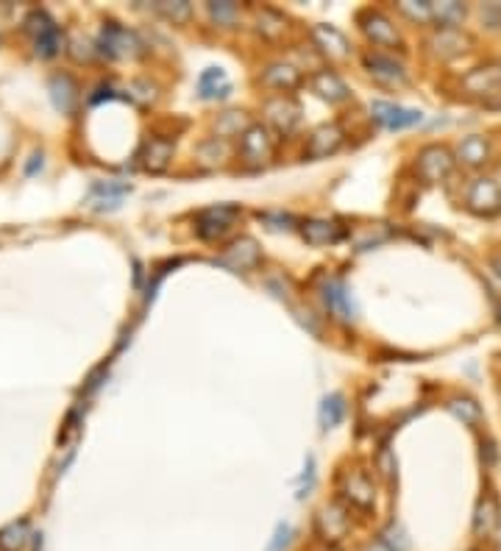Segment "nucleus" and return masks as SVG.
<instances>
[{
    "label": "nucleus",
    "mask_w": 501,
    "mask_h": 551,
    "mask_svg": "<svg viewBox=\"0 0 501 551\" xmlns=\"http://www.w3.org/2000/svg\"><path fill=\"white\" fill-rule=\"evenodd\" d=\"M315 532L323 543L329 546H337L340 540L348 538L351 532V515H348V507L343 501H332V504H326L318 518H315Z\"/></svg>",
    "instance_id": "nucleus-1"
},
{
    "label": "nucleus",
    "mask_w": 501,
    "mask_h": 551,
    "mask_svg": "<svg viewBox=\"0 0 501 551\" xmlns=\"http://www.w3.org/2000/svg\"><path fill=\"white\" fill-rule=\"evenodd\" d=\"M340 498L345 507H354L360 513H368L376 501V487L370 482V476L362 470H345L340 476Z\"/></svg>",
    "instance_id": "nucleus-2"
},
{
    "label": "nucleus",
    "mask_w": 501,
    "mask_h": 551,
    "mask_svg": "<svg viewBox=\"0 0 501 551\" xmlns=\"http://www.w3.org/2000/svg\"><path fill=\"white\" fill-rule=\"evenodd\" d=\"M237 217H240V209L234 204H220V207L204 209L195 217V232L204 240H220L232 232Z\"/></svg>",
    "instance_id": "nucleus-3"
},
{
    "label": "nucleus",
    "mask_w": 501,
    "mask_h": 551,
    "mask_svg": "<svg viewBox=\"0 0 501 551\" xmlns=\"http://www.w3.org/2000/svg\"><path fill=\"white\" fill-rule=\"evenodd\" d=\"M418 175L423 184H440L446 175L454 167V157L443 145H426L418 154Z\"/></svg>",
    "instance_id": "nucleus-4"
},
{
    "label": "nucleus",
    "mask_w": 501,
    "mask_h": 551,
    "mask_svg": "<svg viewBox=\"0 0 501 551\" xmlns=\"http://www.w3.org/2000/svg\"><path fill=\"white\" fill-rule=\"evenodd\" d=\"M360 25H362V34L379 47H398L401 45V34L393 25V20L382 12H373V9H365L360 14Z\"/></svg>",
    "instance_id": "nucleus-5"
},
{
    "label": "nucleus",
    "mask_w": 501,
    "mask_h": 551,
    "mask_svg": "<svg viewBox=\"0 0 501 551\" xmlns=\"http://www.w3.org/2000/svg\"><path fill=\"white\" fill-rule=\"evenodd\" d=\"M465 207L480 217H490L501 212V187L493 179H476L468 190Z\"/></svg>",
    "instance_id": "nucleus-6"
},
{
    "label": "nucleus",
    "mask_w": 501,
    "mask_h": 551,
    "mask_svg": "<svg viewBox=\"0 0 501 551\" xmlns=\"http://www.w3.org/2000/svg\"><path fill=\"white\" fill-rule=\"evenodd\" d=\"M265 114H267V123L279 134H293V129L298 125V117H301V106L290 95H276L265 100Z\"/></svg>",
    "instance_id": "nucleus-7"
},
{
    "label": "nucleus",
    "mask_w": 501,
    "mask_h": 551,
    "mask_svg": "<svg viewBox=\"0 0 501 551\" xmlns=\"http://www.w3.org/2000/svg\"><path fill=\"white\" fill-rule=\"evenodd\" d=\"M240 154H242V159L245 162H250V165H262V162H267L270 159V154H273V140H270V134H267V129L265 125H248V129L240 134Z\"/></svg>",
    "instance_id": "nucleus-8"
},
{
    "label": "nucleus",
    "mask_w": 501,
    "mask_h": 551,
    "mask_svg": "<svg viewBox=\"0 0 501 551\" xmlns=\"http://www.w3.org/2000/svg\"><path fill=\"white\" fill-rule=\"evenodd\" d=\"M100 50L112 59H125V56L140 54V39L132 31H125V29H120V25L109 22V25H104V31H100Z\"/></svg>",
    "instance_id": "nucleus-9"
},
{
    "label": "nucleus",
    "mask_w": 501,
    "mask_h": 551,
    "mask_svg": "<svg viewBox=\"0 0 501 551\" xmlns=\"http://www.w3.org/2000/svg\"><path fill=\"white\" fill-rule=\"evenodd\" d=\"M370 114L390 131L410 129V125L423 120V114L418 109H404V106H395V104H385V100H376V104H370Z\"/></svg>",
    "instance_id": "nucleus-10"
},
{
    "label": "nucleus",
    "mask_w": 501,
    "mask_h": 551,
    "mask_svg": "<svg viewBox=\"0 0 501 551\" xmlns=\"http://www.w3.org/2000/svg\"><path fill=\"white\" fill-rule=\"evenodd\" d=\"M343 145V129L335 123H326L320 129H315L310 134V142H307V159H326L329 154Z\"/></svg>",
    "instance_id": "nucleus-11"
},
{
    "label": "nucleus",
    "mask_w": 501,
    "mask_h": 551,
    "mask_svg": "<svg viewBox=\"0 0 501 551\" xmlns=\"http://www.w3.org/2000/svg\"><path fill=\"white\" fill-rule=\"evenodd\" d=\"M259 259H262V250H259V245L250 237L234 240L229 248H225V254H223V262L232 265L234 270H254L259 265Z\"/></svg>",
    "instance_id": "nucleus-12"
},
{
    "label": "nucleus",
    "mask_w": 501,
    "mask_h": 551,
    "mask_svg": "<svg viewBox=\"0 0 501 551\" xmlns=\"http://www.w3.org/2000/svg\"><path fill=\"white\" fill-rule=\"evenodd\" d=\"M501 523V510H498V498L493 493L482 496L480 504L473 510V535L476 538H490Z\"/></svg>",
    "instance_id": "nucleus-13"
},
{
    "label": "nucleus",
    "mask_w": 501,
    "mask_h": 551,
    "mask_svg": "<svg viewBox=\"0 0 501 551\" xmlns=\"http://www.w3.org/2000/svg\"><path fill=\"white\" fill-rule=\"evenodd\" d=\"M465 89L473 92V95H482L485 97V104L501 92V70L496 67H476L473 72L465 75Z\"/></svg>",
    "instance_id": "nucleus-14"
},
{
    "label": "nucleus",
    "mask_w": 501,
    "mask_h": 551,
    "mask_svg": "<svg viewBox=\"0 0 501 551\" xmlns=\"http://www.w3.org/2000/svg\"><path fill=\"white\" fill-rule=\"evenodd\" d=\"M262 87L267 89H276V92H290L301 84V72L293 67V64H284V62H276V64H267L262 70Z\"/></svg>",
    "instance_id": "nucleus-15"
},
{
    "label": "nucleus",
    "mask_w": 501,
    "mask_h": 551,
    "mask_svg": "<svg viewBox=\"0 0 501 551\" xmlns=\"http://www.w3.org/2000/svg\"><path fill=\"white\" fill-rule=\"evenodd\" d=\"M310 84H312V92H315L318 97H323V100H329V104H340V100L348 97L345 81L340 79L337 72H332V70H318V72L312 75Z\"/></svg>",
    "instance_id": "nucleus-16"
},
{
    "label": "nucleus",
    "mask_w": 501,
    "mask_h": 551,
    "mask_svg": "<svg viewBox=\"0 0 501 551\" xmlns=\"http://www.w3.org/2000/svg\"><path fill=\"white\" fill-rule=\"evenodd\" d=\"M365 67L370 70L373 79H379L385 84H404L407 81V72L395 59L382 56V54H368L365 56Z\"/></svg>",
    "instance_id": "nucleus-17"
},
{
    "label": "nucleus",
    "mask_w": 501,
    "mask_h": 551,
    "mask_svg": "<svg viewBox=\"0 0 501 551\" xmlns=\"http://www.w3.org/2000/svg\"><path fill=\"white\" fill-rule=\"evenodd\" d=\"M468 37L457 29H437L432 37H429V47L435 50V54L440 59H451V56H457L463 54V50L468 47Z\"/></svg>",
    "instance_id": "nucleus-18"
},
{
    "label": "nucleus",
    "mask_w": 501,
    "mask_h": 551,
    "mask_svg": "<svg viewBox=\"0 0 501 551\" xmlns=\"http://www.w3.org/2000/svg\"><path fill=\"white\" fill-rule=\"evenodd\" d=\"M173 159V142L170 140H162V137H150L142 148V167L150 170V173H162L167 170Z\"/></svg>",
    "instance_id": "nucleus-19"
},
{
    "label": "nucleus",
    "mask_w": 501,
    "mask_h": 551,
    "mask_svg": "<svg viewBox=\"0 0 501 551\" xmlns=\"http://www.w3.org/2000/svg\"><path fill=\"white\" fill-rule=\"evenodd\" d=\"M312 37H315L318 47H320L329 59H345V56H348V42H345V37H343L337 29H332V25H315Z\"/></svg>",
    "instance_id": "nucleus-20"
},
{
    "label": "nucleus",
    "mask_w": 501,
    "mask_h": 551,
    "mask_svg": "<svg viewBox=\"0 0 501 551\" xmlns=\"http://www.w3.org/2000/svg\"><path fill=\"white\" fill-rule=\"evenodd\" d=\"M301 234H304V240L310 245H329V242H337L343 237V229L332 220H307Z\"/></svg>",
    "instance_id": "nucleus-21"
},
{
    "label": "nucleus",
    "mask_w": 501,
    "mask_h": 551,
    "mask_svg": "<svg viewBox=\"0 0 501 551\" xmlns=\"http://www.w3.org/2000/svg\"><path fill=\"white\" fill-rule=\"evenodd\" d=\"M457 157L460 162H465L468 167H482L490 159V145L485 137H465L457 148Z\"/></svg>",
    "instance_id": "nucleus-22"
},
{
    "label": "nucleus",
    "mask_w": 501,
    "mask_h": 551,
    "mask_svg": "<svg viewBox=\"0 0 501 551\" xmlns=\"http://www.w3.org/2000/svg\"><path fill=\"white\" fill-rule=\"evenodd\" d=\"M465 6L457 0H446V4H432V22H437L440 29H457L465 20Z\"/></svg>",
    "instance_id": "nucleus-23"
},
{
    "label": "nucleus",
    "mask_w": 501,
    "mask_h": 551,
    "mask_svg": "<svg viewBox=\"0 0 501 551\" xmlns=\"http://www.w3.org/2000/svg\"><path fill=\"white\" fill-rule=\"evenodd\" d=\"M50 95H54L56 109L70 112L75 104V84L70 75H54V79H50Z\"/></svg>",
    "instance_id": "nucleus-24"
},
{
    "label": "nucleus",
    "mask_w": 501,
    "mask_h": 551,
    "mask_svg": "<svg viewBox=\"0 0 501 551\" xmlns=\"http://www.w3.org/2000/svg\"><path fill=\"white\" fill-rule=\"evenodd\" d=\"M257 31L265 37V39H282L284 31H287V22L279 12H273V9H262L257 14Z\"/></svg>",
    "instance_id": "nucleus-25"
},
{
    "label": "nucleus",
    "mask_w": 501,
    "mask_h": 551,
    "mask_svg": "<svg viewBox=\"0 0 501 551\" xmlns=\"http://www.w3.org/2000/svg\"><path fill=\"white\" fill-rule=\"evenodd\" d=\"M198 89L204 97H223V95H229V79H225L223 70L212 67V70H207L204 75H200Z\"/></svg>",
    "instance_id": "nucleus-26"
},
{
    "label": "nucleus",
    "mask_w": 501,
    "mask_h": 551,
    "mask_svg": "<svg viewBox=\"0 0 501 551\" xmlns=\"http://www.w3.org/2000/svg\"><path fill=\"white\" fill-rule=\"evenodd\" d=\"M448 412L460 418L463 423L473 426V423H480L482 420V407L476 404L473 398H465V395H457V398H451L448 401Z\"/></svg>",
    "instance_id": "nucleus-27"
},
{
    "label": "nucleus",
    "mask_w": 501,
    "mask_h": 551,
    "mask_svg": "<svg viewBox=\"0 0 501 551\" xmlns=\"http://www.w3.org/2000/svg\"><path fill=\"white\" fill-rule=\"evenodd\" d=\"M323 301L326 307L332 312H337L340 318H351V304H348V295H345V287L340 282H326L323 287Z\"/></svg>",
    "instance_id": "nucleus-28"
},
{
    "label": "nucleus",
    "mask_w": 501,
    "mask_h": 551,
    "mask_svg": "<svg viewBox=\"0 0 501 551\" xmlns=\"http://www.w3.org/2000/svg\"><path fill=\"white\" fill-rule=\"evenodd\" d=\"M343 412H345V404H343V395H326L323 404H320V423L323 429H332V426H337L343 420Z\"/></svg>",
    "instance_id": "nucleus-29"
},
{
    "label": "nucleus",
    "mask_w": 501,
    "mask_h": 551,
    "mask_svg": "<svg viewBox=\"0 0 501 551\" xmlns=\"http://www.w3.org/2000/svg\"><path fill=\"white\" fill-rule=\"evenodd\" d=\"M25 538H29V523L25 521L6 526V530L0 532V551H20L25 546Z\"/></svg>",
    "instance_id": "nucleus-30"
},
{
    "label": "nucleus",
    "mask_w": 501,
    "mask_h": 551,
    "mask_svg": "<svg viewBox=\"0 0 501 551\" xmlns=\"http://www.w3.org/2000/svg\"><path fill=\"white\" fill-rule=\"evenodd\" d=\"M34 42H37V54H39V56H56L59 47H62V31H59V25H50V29L42 31Z\"/></svg>",
    "instance_id": "nucleus-31"
},
{
    "label": "nucleus",
    "mask_w": 501,
    "mask_h": 551,
    "mask_svg": "<svg viewBox=\"0 0 501 551\" xmlns=\"http://www.w3.org/2000/svg\"><path fill=\"white\" fill-rule=\"evenodd\" d=\"M209 14L217 25H234L240 17L237 4H229V0H220V4H209Z\"/></svg>",
    "instance_id": "nucleus-32"
},
{
    "label": "nucleus",
    "mask_w": 501,
    "mask_h": 551,
    "mask_svg": "<svg viewBox=\"0 0 501 551\" xmlns=\"http://www.w3.org/2000/svg\"><path fill=\"white\" fill-rule=\"evenodd\" d=\"M245 125V117H242V112H225L220 120H217V134L220 137H229V134H237L240 129ZM248 129V125H245Z\"/></svg>",
    "instance_id": "nucleus-33"
},
{
    "label": "nucleus",
    "mask_w": 501,
    "mask_h": 551,
    "mask_svg": "<svg viewBox=\"0 0 501 551\" xmlns=\"http://www.w3.org/2000/svg\"><path fill=\"white\" fill-rule=\"evenodd\" d=\"M398 9L404 12L410 20H415V22H432V4H426V0H420V4H412V0H407V4H401Z\"/></svg>",
    "instance_id": "nucleus-34"
},
{
    "label": "nucleus",
    "mask_w": 501,
    "mask_h": 551,
    "mask_svg": "<svg viewBox=\"0 0 501 551\" xmlns=\"http://www.w3.org/2000/svg\"><path fill=\"white\" fill-rule=\"evenodd\" d=\"M159 12L167 20H173V22H187L192 17V9H190V4H184V0H175V4H162Z\"/></svg>",
    "instance_id": "nucleus-35"
},
{
    "label": "nucleus",
    "mask_w": 501,
    "mask_h": 551,
    "mask_svg": "<svg viewBox=\"0 0 501 551\" xmlns=\"http://www.w3.org/2000/svg\"><path fill=\"white\" fill-rule=\"evenodd\" d=\"M290 535H293L290 526H287V523H279V526H276V535H273V543L267 546V551H284L287 543H290Z\"/></svg>",
    "instance_id": "nucleus-36"
},
{
    "label": "nucleus",
    "mask_w": 501,
    "mask_h": 551,
    "mask_svg": "<svg viewBox=\"0 0 501 551\" xmlns=\"http://www.w3.org/2000/svg\"><path fill=\"white\" fill-rule=\"evenodd\" d=\"M362 551H393V548H390V546H387L385 540H370V543H368V546H365Z\"/></svg>",
    "instance_id": "nucleus-37"
},
{
    "label": "nucleus",
    "mask_w": 501,
    "mask_h": 551,
    "mask_svg": "<svg viewBox=\"0 0 501 551\" xmlns=\"http://www.w3.org/2000/svg\"><path fill=\"white\" fill-rule=\"evenodd\" d=\"M379 468L390 476L393 473V462H390V454H387V451H382V457H379Z\"/></svg>",
    "instance_id": "nucleus-38"
},
{
    "label": "nucleus",
    "mask_w": 501,
    "mask_h": 551,
    "mask_svg": "<svg viewBox=\"0 0 501 551\" xmlns=\"http://www.w3.org/2000/svg\"><path fill=\"white\" fill-rule=\"evenodd\" d=\"M490 267H493V273L501 279V254H496V257L490 259Z\"/></svg>",
    "instance_id": "nucleus-39"
},
{
    "label": "nucleus",
    "mask_w": 501,
    "mask_h": 551,
    "mask_svg": "<svg viewBox=\"0 0 501 551\" xmlns=\"http://www.w3.org/2000/svg\"><path fill=\"white\" fill-rule=\"evenodd\" d=\"M329 551H337V548H329Z\"/></svg>",
    "instance_id": "nucleus-40"
}]
</instances>
